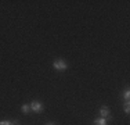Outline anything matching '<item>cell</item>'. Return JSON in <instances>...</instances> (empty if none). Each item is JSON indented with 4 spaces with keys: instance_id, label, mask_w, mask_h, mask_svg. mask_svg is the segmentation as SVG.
I'll use <instances>...</instances> for the list:
<instances>
[{
    "instance_id": "cell-1",
    "label": "cell",
    "mask_w": 130,
    "mask_h": 125,
    "mask_svg": "<svg viewBox=\"0 0 130 125\" xmlns=\"http://www.w3.org/2000/svg\"><path fill=\"white\" fill-rule=\"evenodd\" d=\"M53 68H54L55 71L62 72V71L68 70V62L64 61L62 58H57V60H54V62H53Z\"/></svg>"
},
{
    "instance_id": "cell-2",
    "label": "cell",
    "mask_w": 130,
    "mask_h": 125,
    "mask_svg": "<svg viewBox=\"0 0 130 125\" xmlns=\"http://www.w3.org/2000/svg\"><path fill=\"white\" fill-rule=\"evenodd\" d=\"M29 107H30V110H32L33 112H42L43 110H44L43 103L39 102V100H33V102H30Z\"/></svg>"
},
{
    "instance_id": "cell-3",
    "label": "cell",
    "mask_w": 130,
    "mask_h": 125,
    "mask_svg": "<svg viewBox=\"0 0 130 125\" xmlns=\"http://www.w3.org/2000/svg\"><path fill=\"white\" fill-rule=\"evenodd\" d=\"M98 112H100V117L107 118V120H112V115H111V110L107 107V106H103V107H100Z\"/></svg>"
},
{
    "instance_id": "cell-4",
    "label": "cell",
    "mask_w": 130,
    "mask_h": 125,
    "mask_svg": "<svg viewBox=\"0 0 130 125\" xmlns=\"http://www.w3.org/2000/svg\"><path fill=\"white\" fill-rule=\"evenodd\" d=\"M108 124V120L107 118H103V117H98L94 120V122H93V125H107Z\"/></svg>"
},
{
    "instance_id": "cell-5",
    "label": "cell",
    "mask_w": 130,
    "mask_h": 125,
    "mask_svg": "<svg viewBox=\"0 0 130 125\" xmlns=\"http://www.w3.org/2000/svg\"><path fill=\"white\" fill-rule=\"evenodd\" d=\"M122 97H123V100H125L126 103H129V99H130V90H129V88H126V89L123 90Z\"/></svg>"
},
{
    "instance_id": "cell-6",
    "label": "cell",
    "mask_w": 130,
    "mask_h": 125,
    "mask_svg": "<svg viewBox=\"0 0 130 125\" xmlns=\"http://www.w3.org/2000/svg\"><path fill=\"white\" fill-rule=\"evenodd\" d=\"M21 111H22L24 114H29V111H30L29 104H22V107H21Z\"/></svg>"
},
{
    "instance_id": "cell-7",
    "label": "cell",
    "mask_w": 130,
    "mask_h": 125,
    "mask_svg": "<svg viewBox=\"0 0 130 125\" xmlns=\"http://www.w3.org/2000/svg\"><path fill=\"white\" fill-rule=\"evenodd\" d=\"M18 121L14 120V121H0V125H15Z\"/></svg>"
},
{
    "instance_id": "cell-8",
    "label": "cell",
    "mask_w": 130,
    "mask_h": 125,
    "mask_svg": "<svg viewBox=\"0 0 130 125\" xmlns=\"http://www.w3.org/2000/svg\"><path fill=\"white\" fill-rule=\"evenodd\" d=\"M123 110H125L126 114H129V112H130V104H129V103H125V107H123Z\"/></svg>"
},
{
    "instance_id": "cell-9",
    "label": "cell",
    "mask_w": 130,
    "mask_h": 125,
    "mask_svg": "<svg viewBox=\"0 0 130 125\" xmlns=\"http://www.w3.org/2000/svg\"><path fill=\"white\" fill-rule=\"evenodd\" d=\"M47 125H55V124H54V122H48Z\"/></svg>"
}]
</instances>
